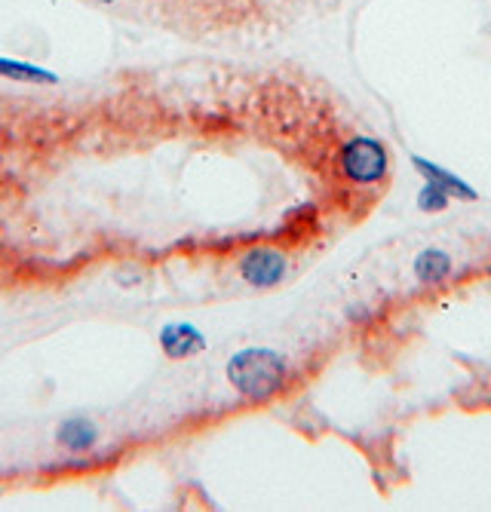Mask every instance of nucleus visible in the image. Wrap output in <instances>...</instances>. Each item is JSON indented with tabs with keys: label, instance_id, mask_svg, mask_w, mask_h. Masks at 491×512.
Segmentation results:
<instances>
[{
	"label": "nucleus",
	"instance_id": "20e7f679",
	"mask_svg": "<svg viewBox=\"0 0 491 512\" xmlns=\"http://www.w3.org/2000/svg\"><path fill=\"white\" fill-rule=\"evenodd\" d=\"M455 273H458L455 258L439 246L421 249L412 261V276L421 289H442L445 283H452Z\"/></svg>",
	"mask_w": 491,
	"mask_h": 512
},
{
	"label": "nucleus",
	"instance_id": "9d476101",
	"mask_svg": "<svg viewBox=\"0 0 491 512\" xmlns=\"http://www.w3.org/2000/svg\"><path fill=\"white\" fill-rule=\"evenodd\" d=\"M93 4H111V0H93Z\"/></svg>",
	"mask_w": 491,
	"mask_h": 512
},
{
	"label": "nucleus",
	"instance_id": "423d86ee",
	"mask_svg": "<svg viewBox=\"0 0 491 512\" xmlns=\"http://www.w3.org/2000/svg\"><path fill=\"white\" fill-rule=\"evenodd\" d=\"M56 439L68 454H89L99 445V427L89 417H68L59 424Z\"/></svg>",
	"mask_w": 491,
	"mask_h": 512
},
{
	"label": "nucleus",
	"instance_id": "f257e3e1",
	"mask_svg": "<svg viewBox=\"0 0 491 512\" xmlns=\"http://www.w3.org/2000/svg\"><path fill=\"white\" fill-rule=\"evenodd\" d=\"M228 384L249 402H267L286 390L289 362L271 347H246L228 359Z\"/></svg>",
	"mask_w": 491,
	"mask_h": 512
},
{
	"label": "nucleus",
	"instance_id": "7ed1b4c3",
	"mask_svg": "<svg viewBox=\"0 0 491 512\" xmlns=\"http://www.w3.org/2000/svg\"><path fill=\"white\" fill-rule=\"evenodd\" d=\"M289 273V261L283 252L271 249V246H258V249H249L243 258H240V276L252 289H274L280 286Z\"/></svg>",
	"mask_w": 491,
	"mask_h": 512
},
{
	"label": "nucleus",
	"instance_id": "6e6552de",
	"mask_svg": "<svg viewBox=\"0 0 491 512\" xmlns=\"http://www.w3.org/2000/svg\"><path fill=\"white\" fill-rule=\"evenodd\" d=\"M0 77L16 80V83H43V86L59 83V77L47 68L31 65V62H19V59H4V56H0Z\"/></svg>",
	"mask_w": 491,
	"mask_h": 512
},
{
	"label": "nucleus",
	"instance_id": "39448f33",
	"mask_svg": "<svg viewBox=\"0 0 491 512\" xmlns=\"http://www.w3.org/2000/svg\"><path fill=\"white\" fill-rule=\"evenodd\" d=\"M160 350L169 359H191L206 350V335L194 322H166L160 329Z\"/></svg>",
	"mask_w": 491,
	"mask_h": 512
},
{
	"label": "nucleus",
	"instance_id": "f03ea898",
	"mask_svg": "<svg viewBox=\"0 0 491 512\" xmlns=\"http://www.w3.org/2000/svg\"><path fill=\"white\" fill-rule=\"evenodd\" d=\"M338 172L350 188H378L387 181L390 154L372 135H350L338 148Z\"/></svg>",
	"mask_w": 491,
	"mask_h": 512
},
{
	"label": "nucleus",
	"instance_id": "0eeeda50",
	"mask_svg": "<svg viewBox=\"0 0 491 512\" xmlns=\"http://www.w3.org/2000/svg\"><path fill=\"white\" fill-rule=\"evenodd\" d=\"M418 163V169L424 172V181H430V184H436V188H442L445 194H449L452 200L455 197H464V200H476V191L470 188L467 181H461V178H455L452 172H445V169H439L436 163H430V160H415Z\"/></svg>",
	"mask_w": 491,
	"mask_h": 512
},
{
	"label": "nucleus",
	"instance_id": "1a4fd4ad",
	"mask_svg": "<svg viewBox=\"0 0 491 512\" xmlns=\"http://www.w3.org/2000/svg\"><path fill=\"white\" fill-rule=\"evenodd\" d=\"M452 206V197L445 194L442 188H436V184H430V181H424V188H421V194H418V209L421 212H445Z\"/></svg>",
	"mask_w": 491,
	"mask_h": 512
}]
</instances>
